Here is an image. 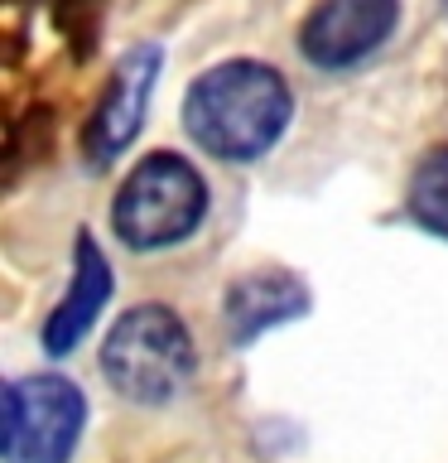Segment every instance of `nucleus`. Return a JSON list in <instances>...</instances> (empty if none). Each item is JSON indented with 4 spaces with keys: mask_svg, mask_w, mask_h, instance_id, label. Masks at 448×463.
<instances>
[{
    "mask_svg": "<svg viewBox=\"0 0 448 463\" xmlns=\"http://www.w3.org/2000/svg\"><path fill=\"white\" fill-rule=\"evenodd\" d=\"M294 116L285 72L256 58H231L208 68L183 97V130L202 155L227 165H251L270 155Z\"/></svg>",
    "mask_w": 448,
    "mask_h": 463,
    "instance_id": "1",
    "label": "nucleus"
},
{
    "mask_svg": "<svg viewBox=\"0 0 448 463\" xmlns=\"http://www.w3.org/2000/svg\"><path fill=\"white\" fill-rule=\"evenodd\" d=\"M198 372L193 333L169 304H135L101 343V376L135 405H169Z\"/></svg>",
    "mask_w": 448,
    "mask_h": 463,
    "instance_id": "2",
    "label": "nucleus"
},
{
    "mask_svg": "<svg viewBox=\"0 0 448 463\" xmlns=\"http://www.w3.org/2000/svg\"><path fill=\"white\" fill-rule=\"evenodd\" d=\"M208 217V184L173 150L145 155L111 198V227L130 251H164L188 241Z\"/></svg>",
    "mask_w": 448,
    "mask_h": 463,
    "instance_id": "3",
    "label": "nucleus"
},
{
    "mask_svg": "<svg viewBox=\"0 0 448 463\" xmlns=\"http://www.w3.org/2000/svg\"><path fill=\"white\" fill-rule=\"evenodd\" d=\"M400 0H318L299 29V53L313 68H357L396 34Z\"/></svg>",
    "mask_w": 448,
    "mask_h": 463,
    "instance_id": "6",
    "label": "nucleus"
},
{
    "mask_svg": "<svg viewBox=\"0 0 448 463\" xmlns=\"http://www.w3.org/2000/svg\"><path fill=\"white\" fill-rule=\"evenodd\" d=\"M87 425V396L58 372L14 376L0 411V454L5 463H68Z\"/></svg>",
    "mask_w": 448,
    "mask_h": 463,
    "instance_id": "4",
    "label": "nucleus"
},
{
    "mask_svg": "<svg viewBox=\"0 0 448 463\" xmlns=\"http://www.w3.org/2000/svg\"><path fill=\"white\" fill-rule=\"evenodd\" d=\"M111 266L107 256H101V246L92 232H78V241H72V280L63 289V299L49 309V318H43V353L49 357H68L72 347H78L87 333H92V324L101 318V309H107L111 299Z\"/></svg>",
    "mask_w": 448,
    "mask_h": 463,
    "instance_id": "7",
    "label": "nucleus"
},
{
    "mask_svg": "<svg viewBox=\"0 0 448 463\" xmlns=\"http://www.w3.org/2000/svg\"><path fill=\"white\" fill-rule=\"evenodd\" d=\"M309 285L289 270H251L241 275L237 285H227L222 295V318H227V338L237 347H251L260 333L294 324V318L309 314Z\"/></svg>",
    "mask_w": 448,
    "mask_h": 463,
    "instance_id": "8",
    "label": "nucleus"
},
{
    "mask_svg": "<svg viewBox=\"0 0 448 463\" xmlns=\"http://www.w3.org/2000/svg\"><path fill=\"white\" fill-rule=\"evenodd\" d=\"M439 5H443V14H448V0H439Z\"/></svg>",
    "mask_w": 448,
    "mask_h": 463,
    "instance_id": "10",
    "label": "nucleus"
},
{
    "mask_svg": "<svg viewBox=\"0 0 448 463\" xmlns=\"http://www.w3.org/2000/svg\"><path fill=\"white\" fill-rule=\"evenodd\" d=\"M159 68H164V49L159 43H135V49L121 53V63L111 68V82L101 92L92 121H87V136H82V150H87V165L92 169H107L116 155L130 150V140L140 136L145 126V111H150V97H154V82H159Z\"/></svg>",
    "mask_w": 448,
    "mask_h": 463,
    "instance_id": "5",
    "label": "nucleus"
},
{
    "mask_svg": "<svg viewBox=\"0 0 448 463\" xmlns=\"http://www.w3.org/2000/svg\"><path fill=\"white\" fill-rule=\"evenodd\" d=\"M405 203H410V217L419 227L448 241V145L425 150V159H419L415 174H410Z\"/></svg>",
    "mask_w": 448,
    "mask_h": 463,
    "instance_id": "9",
    "label": "nucleus"
}]
</instances>
